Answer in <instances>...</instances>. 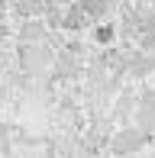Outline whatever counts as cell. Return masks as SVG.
Wrapping results in <instances>:
<instances>
[{
  "label": "cell",
  "mask_w": 155,
  "mask_h": 158,
  "mask_svg": "<svg viewBox=\"0 0 155 158\" xmlns=\"http://www.w3.org/2000/svg\"><path fill=\"white\" fill-rule=\"evenodd\" d=\"M142 3H155V0H142Z\"/></svg>",
  "instance_id": "8fae6325"
},
{
  "label": "cell",
  "mask_w": 155,
  "mask_h": 158,
  "mask_svg": "<svg viewBox=\"0 0 155 158\" xmlns=\"http://www.w3.org/2000/svg\"><path fill=\"white\" fill-rule=\"evenodd\" d=\"M107 3H113V0H107Z\"/></svg>",
  "instance_id": "7c38bea8"
},
{
  "label": "cell",
  "mask_w": 155,
  "mask_h": 158,
  "mask_svg": "<svg viewBox=\"0 0 155 158\" xmlns=\"http://www.w3.org/2000/svg\"><path fill=\"white\" fill-rule=\"evenodd\" d=\"M145 142H149V132H145V129H139V126H123V129L113 135L110 148H113V155H132V152H139Z\"/></svg>",
  "instance_id": "6da1fadb"
},
{
  "label": "cell",
  "mask_w": 155,
  "mask_h": 158,
  "mask_svg": "<svg viewBox=\"0 0 155 158\" xmlns=\"http://www.w3.org/2000/svg\"><path fill=\"white\" fill-rule=\"evenodd\" d=\"M42 35H45V23L36 16V19H23V29H19V39L26 42V45H32V42H42Z\"/></svg>",
  "instance_id": "5b68a950"
},
{
  "label": "cell",
  "mask_w": 155,
  "mask_h": 158,
  "mask_svg": "<svg viewBox=\"0 0 155 158\" xmlns=\"http://www.w3.org/2000/svg\"><path fill=\"white\" fill-rule=\"evenodd\" d=\"M55 77H68V74H78V61L71 55H58V61H55Z\"/></svg>",
  "instance_id": "ba28073f"
},
{
  "label": "cell",
  "mask_w": 155,
  "mask_h": 158,
  "mask_svg": "<svg viewBox=\"0 0 155 158\" xmlns=\"http://www.w3.org/2000/svg\"><path fill=\"white\" fill-rule=\"evenodd\" d=\"M113 39H116V26L113 23H97V29H94V42L97 45H110Z\"/></svg>",
  "instance_id": "52a82bcc"
},
{
  "label": "cell",
  "mask_w": 155,
  "mask_h": 158,
  "mask_svg": "<svg viewBox=\"0 0 155 158\" xmlns=\"http://www.w3.org/2000/svg\"><path fill=\"white\" fill-rule=\"evenodd\" d=\"M3 13H6V0H0V16H3Z\"/></svg>",
  "instance_id": "9c48e42d"
},
{
  "label": "cell",
  "mask_w": 155,
  "mask_h": 158,
  "mask_svg": "<svg viewBox=\"0 0 155 158\" xmlns=\"http://www.w3.org/2000/svg\"><path fill=\"white\" fill-rule=\"evenodd\" d=\"M126 71H129L132 77H139V81H142V77H149L152 71H155V55L152 52H136V55H126Z\"/></svg>",
  "instance_id": "7a4b0ae2"
},
{
  "label": "cell",
  "mask_w": 155,
  "mask_h": 158,
  "mask_svg": "<svg viewBox=\"0 0 155 158\" xmlns=\"http://www.w3.org/2000/svg\"><path fill=\"white\" fill-rule=\"evenodd\" d=\"M155 126V90H145L142 100H139V129H149Z\"/></svg>",
  "instance_id": "3957f363"
},
{
  "label": "cell",
  "mask_w": 155,
  "mask_h": 158,
  "mask_svg": "<svg viewBox=\"0 0 155 158\" xmlns=\"http://www.w3.org/2000/svg\"><path fill=\"white\" fill-rule=\"evenodd\" d=\"M3 35H6V29H3V26H0V42H3Z\"/></svg>",
  "instance_id": "30bf717a"
},
{
  "label": "cell",
  "mask_w": 155,
  "mask_h": 158,
  "mask_svg": "<svg viewBox=\"0 0 155 158\" xmlns=\"http://www.w3.org/2000/svg\"><path fill=\"white\" fill-rule=\"evenodd\" d=\"M78 6H81V13L87 16V23H103V16H107V10H110L107 0H78Z\"/></svg>",
  "instance_id": "277c9868"
},
{
  "label": "cell",
  "mask_w": 155,
  "mask_h": 158,
  "mask_svg": "<svg viewBox=\"0 0 155 158\" xmlns=\"http://www.w3.org/2000/svg\"><path fill=\"white\" fill-rule=\"evenodd\" d=\"M42 6H45V0H16L13 10L23 19H36V16H42Z\"/></svg>",
  "instance_id": "8992f818"
}]
</instances>
